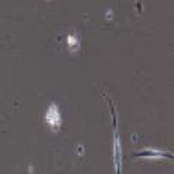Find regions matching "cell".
<instances>
[{"mask_svg": "<svg viewBox=\"0 0 174 174\" xmlns=\"http://www.w3.org/2000/svg\"><path fill=\"white\" fill-rule=\"evenodd\" d=\"M45 121L52 127H58L60 125V112L58 110V106H55V104L49 106V108L45 112Z\"/></svg>", "mask_w": 174, "mask_h": 174, "instance_id": "obj_1", "label": "cell"}, {"mask_svg": "<svg viewBox=\"0 0 174 174\" xmlns=\"http://www.w3.org/2000/svg\"><path fill=\"white\" fill-rule=\"evenodd\" d=\"M67 41H69V45H70V47H74V45L78 47V39H77V37L69 36V37H67Z\"/></svg>", "mask_w": 174, "mask_h": 174, "instance_id": "obj_2", "label": "cell"}]
</instances>
